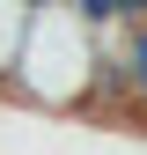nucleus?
Instances as JSON below:
<instances>
[{"label": "nucleus", "mask_w": 147, "mask_h": 155, "mask_svg": "<svg viewBox=\"0 0 147 155\" xmlns=\"http://www.w3.org/2000/svg\"><path fill=\"white\" fill-rule=\"evenodd\" d=\"M0 96L52 111V118H88V104H96V22L74 0H37Z\"/></svg>", "instance_id": "1"}, {"label": "nucleus", "mask_w": 147, "mask_h": 155, "mask_svg": "<svg viewBox=\"0 0 147 155\" xmlns=\"http://www.w3.org/2000/svg\"><path fill=\"white\" fill-rule=\"evenodd\" d=\"M30 8H37V0H0V89H8V67H15V52H22Z\"/></svg>", "instance_id": "2"}]
</instances>
